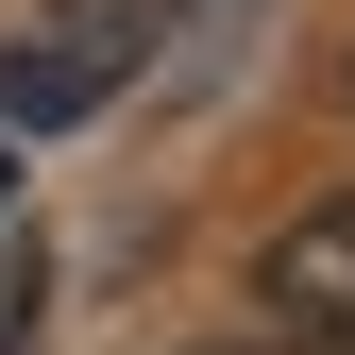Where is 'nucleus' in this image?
Returning a JSON list of instances; mask_svg holds the SVG:
<instances>
[{"instance_id": "1", "label": "nucleus", "mask_w": 355, "mask_h": 355, "mask_svg": "<svg viewBox=\"0 0 355 355\" xmlns=\"http://www.w3.org/2000/svg\"><path fill=\"white\" fill-rule=\"evenodd\" d=\"M254 288H271V338L288 355H355V187L288 203L271 254H254Z\"/></svg>"}, {"instance_id": "6", "label": "nucleus", "mask_w": 355, "mask_h": 355, "mask_svg": "<svg viewBox=\"0 0 355 355\" xmlns=\"http://www.w3.org/2000/svg\"><path fill=\"white\" fill-rule=\"evenodd\" d=\"M338 85H355V68H338Z\"/></svg>"}, {"instance_id": "2", "label": "nucleus", "mask_w": 355, "mask_h": 355, "mask_svg": "<svg viewBox=\"0 0 355 355\" xmlns=\"http://www.w3.org/2000/svg\"><path fill=\"white\" fill-rule=\"evenodd\" d=\"M136 51H153V0H119L102 34H51V51H0V136H68Z\"/></svg>"}, {"instance_id": "3", "label": "nucleus", "mask_w": 355, "mask_h": 355, "mask_svg": "<svg viewBox=\"0 0 355 355\" xmlns=\"http://www.w3.org/2000/svg\"><path fill=\"white\" fill-rule=\"evenodd\" d=\"M17 322H34V271H0V355H17Z\"/></svg>"}, {"instance_id": "5", "label": "nucleus", "mask_w": 355, "mask_h": 355, "mask_svg": "<svg viewBox=\"0 0 355 355\" xmlns=\"http://www.w3.org/2000/svg\"><path fill=\"white\" fill-rule=\"evenodd\" d=\"M0 187H17V169H0Z\"/></svg>"}, {"instance_id": "4", "label": "nucleus", "mask_w": 355, "mask_h": 355, "mask_svg": "<svg viewBox=\"0 0 355 355\" xmlns=\"http://www.w3.org/2000/svg\"><path fill=\"white\" fill-rule=\"evenodd\" d=\"M203 355H254V338H203Z\"/></svg>"}]
</instances>
